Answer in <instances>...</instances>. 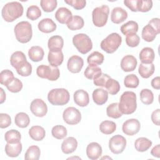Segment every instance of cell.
Segmentation results:
<instances>
[{
    "mask_svg": "<svg viewBox=\"0 0 160 160\" xmlns=\"http://www.w3.org/2000/svg\"><path fill=\"white\" fill-rule=\"evenodd\" d=\"M151 154L152 156L159 158H160V144H157L151 151Z\"/></svg>",
    "mask_w": 160,
    "mask_h": 160,
    "instance_id": "obj_59",
    "label": "cell"
},
{
    "mask_svg": "<svg viewBox=\"0 0 160 160\" xmlns=\"http://www.w3.org/2000/svg\"><path fill=\"white\" fill-rule=\"evenodd\" d=\"M126 42L127 45L131 48L136 47L140 42V38L136 33L128 34L126 38Z\"/></svg>",
    "mask_w": 160,
    "mask_h": 160,
    "instance_id": "obj_50",
    "label": "cell"
},
{
    "mask_svg": "<svg viewBox=\"0 0 160 160\" xmlns=\"http://www.w3.org/2000/svg\"><path fill=\"white\" fill-rule=\"evenodd\" d=\"M155 71L154 64H143L141 63L139 66L138 72L142 78H149L151 76Z\"/></svg>",
    "mask_w": 160,
    "mask_h": 160,
    "instance_id": "obj_28",
    "label": "cell"
},
{
    "mask_svg": "<svg viewBox=\"0 0 160 160\" xmlns=\"http://www.w3.org/2000/svg\"><path fill=\"white\" fill-rule=\"evenodd\" d=\"M140 99L141 102L146 105L151 104L154 101V94L149 89H143L140 92Z\"/></svg>",
    "mask_w": 160,
    "mask_h": 160,
    "instance_id": "obj_41",
    "label": "cell"
},
{
    "mask_svg": "<svg viewBox=\"0 0 160 160\" xmlns=\"http://www.w3.org/2000/svg\"><path fill=\"white\" fill-rule=\"evenodd\" d=\"M138 61L136 58L132 55L124 56L121 61V68L125 72L134 71L137 66Z\"/></svg>",
    "mask_w": 160,
    "mask_h": 160,
    "instance_id": "obj_16",
    "label": "cell"
},
{
    "mask_svg": "<svg viewBox=\"0 0 160 160\" xmlns=\"http://www.w3.org/2000/svg\"><path fill=\"white\" fill-rule=\"evenodd\" d=\"M64 2L71 6L76 10L83 9L86 4L85 0H64Z\"/></svg>",
    "mask_w": 160,
    "mask_h": 160,
    "instance_id": "obj_53",
    "label": "cell"
},
{
    "mask_svg": "<svg viewBox=\"0 0 160 160\" xmlns=\"http://www.w3.org/2000/svg\"><path fill=\"white\" fill-rule=\"evenodd\" d=\"M151 86L155 89H160V78L159 76L155 77L151 81Z\"/></svg>",
    "mask_w": 160,
    "mask_h": 160,
    "instance_id": "obj_58",
    "label": "cell"
},
{
    "mask_svg": "<svg viewBox=\"0 0 160 160\" xmlns=\"http://www.w3.org/2000/svg\"><path fill=\"white\" fill-rule=\"evenodd\" d=\"M21 133L16 129H11L7 131L4 135L5 141L8 143H16L20 142Z\"/></svg>",
    "mask_w": 160,
    "mask_h": 160,
    "instance_id": "obj_37",
    "label": "cell"
},
{
    "mask_svg": "<svg viewBox=\"0 0 160 160\" xmlns=\"http://www.w3.org/2000/svg\"><path fill=\"white\" fill-rule=\"evenodd\" d=\"M56 19L61 24H68L72 18L71 11L66 8H59L55 12Z\"/></svg>",
    "mask_w": 160,
    "mask_h": 160,
    "instance_id": "obj_18",
    "label": "cell"
},
{
    "mask_svg": "<svg viewBox=\"0 0 160 160\" xmlns=\"http://www.w3.org/2000/svg\"><path fill=\"white\" fill-rule=\"evenodd\" d=\"M74 101L79 106L85 107L89 102V97L87 91L79 89L74 93Z\"/></svg>",
    "mask_w": 160,
    "mask_h": 160,
    "instance_id": "obj_19",
    "label": "cell"
},
{
    "mask_svg": "<svg viewBox=\"0 0 160 160\" xmlns=\"http://www.w3.org/2000/svg\"><path fill=\"white\" fill-rule=\"evenodd\" d=\"M78 147V141L74 137L66 138L61 144V150L66 154L73 152Z\"/></svg>",
    "mask_w": 160,
    "mask_h": 160,
    "instance_id": "obj_20",
    "label": "cell"
},
{
    "mask_svg": "<svg viewBox=\"0 0 160 160\" xmlns=\"http://www.w3.org/2000/svg\"><path fill=\"white\" fill-rule=\"evenodd\" d=\"M105 88L108 92L111 95H115L119 91L121 87L118 81L111 78L108 80Z\"/></svg>",
    "mask_w": 160,
    "mask_h": 160,
    "instance_id": "obj_40",
    "label": "cell"
},
{
    "mask_svg": "<svg viewBox=\"0 0 160 160\" xmlns=\"http://www.w3.org/2000/svg\"><path fill=\"white\" fill-rule=\"evenodd\" d=\"M27 62L26 57L22 51H16L10 58V62L12 66L16 69Z\"/></svg>",
    "mask_w": 160,
    "mask_h": 160,
    "instance_id": "obj_22",
    "label": "cell"
},
{
    "mask_svg": "<svg viewBox=\"0 0 160 160\" xmlns=\"http://www.w3.org/2000/svg\"><path fill=\"white\" fill-rule=\"evenodd\" d=\"M14 31L16 39L21 43H27L32 38V26L28 21H21L16 24Z\"/></svg>",
    "mask_w": 160,
    "mask_h": 160,
    "instance_id": "obj_3",
    "label": "cell"
},
{
    "mask_svg": "<svg viewBox=\"0 0 160 160\" xmlns=\"http://www.w3.org/2000/svg\"><path fill=\"white\" fill-rule=\"evenodd\" d=\"M22 151V144L21 142L16 143H8L5 146V152L9 157H18Z\"/></svg>",
    "mask_w": 160,
    "mask_h": 160,
    "instance_id": "obj_25",
    "label": "cell"
},
{
    "mask_svg": "<svg viewBox=\"0 0 160 160\" xmlns=\"http://www.w3.org/2000/svg\"><path fill=\"white\" fill-rule=\"evenodd\" d=\"M102 152L101 145L96 142L89 143L86 148V155L91 160L98 159L101 156Z\"/></svg>",
    "mask_w": 160,
    "mask_h": 160,
    "instance_id": "obj_14",
    "label": "cell"
},
{
    "mask_svg": "<svg viewBox=\"0 0 160 160\" xmlns=\"http://www.w3.org/2000/svg\"><path fill=\"white\" fill-rule=\"evenodd\" d=\"M126 146V139L121 135L113 136L109 141V148L114 154L122 152Z\"/></svg>",
    "mask_w": 160,
    "mask_h": 160,
    "instance_id": "obj_9",
    "label": "cell"
},
{
    "mask_svg": "<svg viewBox=\"0 0 160 160\" xmlns=\"http://www.w3.org/2000/svg\"><path fill=\"white\" fill-rule=\"evenodd\" d=\"M40 31L44 33H50L56 29V23L50 18H44L41 20L38 25Z\"/></svg>",
    "mask_w": 160,
    "mask_h": 160,
    "instance_id": "obj_21",
    "label": "cell"
},
{
    "mask_svg": "<svg viewBox=\"0 0 160 160\" xmlns=\"http://www.w3.org/2000/svg\"><path fill=\"white\" fill-rule=\"evenodd\" d=\"M70 99L69 91L64 88H56L51 89L48 94L49 102L54 106H63L66 104Z\"/></svg>",
    "mask_w": 160,
    "mask_h": 160,
    "instance_id": "obj_4",
    "label": "cell"
},
{
    "mask_svg": "<svg viewBox=\"0 0 160 160\" xmlns=\"http://www.w3.org/2000/svg\"><path fill=\"white\" fill-rule=\"evenodd\" d=\"M29 135L33 140L39 141L44 138L46 132L42 127L40 126H33L29 130Z\"/></svg>",
    "mask_w": 160,
    "mask_h": 160,
    "instance_id": "obj_27",
    "label": "cell"
},
{
    "mask_svg": "<svg viewBox=\"0 0 160 160\" xmlns=\"http://www.w3.org/2000/svg\"><path fill=\"white\" fill-rule=\"evenodd\" d=\"M72 43L78 51L82 54L88 53L92 48V42L91 38L84 33H79L74 36Z\"/></svg>",
    "mask_w": 160,
    "mask_h": 160,
    "instance_id": "obj_6",
    "label": "cell"
},
{
    "mask_svg": "<svg viewBox=\"0 0 160 160\" xmlns=\"http://www.w3.org/2000/svg\"><path fill=\"white\" fill-rule=\"evenodd\" d=\"M57 4L56 0H41L40 1L41 8L46 12H52L57 7Z\"/></svg>",
    "mask_w": 160,
    "mask_h": 160,
    "instance_id": "obj_47",
    "label": "cell"
},
{
    "mask_svg": "<svg viewBox=\"0 0 160 160\" xmlns=\"http://www.w3.org/2000/svg\"><path fill=\"white\" fill-rule=\"evenodd\" d=\"M119 111L124 114H131L137 108L136 95L132 91H125L120 97L118 103Z\"/></svg>",
    "mask_w": 160,
    "mask_h": 160,
    "instance_id": "obj_1",
    "label": "cell"
},
{
    "mask_svg": "<svg viewBox=\"0 0 160 160\" xmlns=\"http://www.w3.org/2000/svg\"><path fill=\"white\" fill-rule=\"evenodd\" d=\"M0 91H1V101H0V103L2 104L6 100V93L4 91L3 89L1 88H0Z\"/></svg>",
    "mask_w": 160,
    "mask_h": 160,
    "instance_id": "obj_60",
    "label": "cell"
},
{
    "mask_svg": "<svg viewBox=\"0 0 160 160\" xmlns=\"http://www.w3.org/2000/svg\"><path fill=\"white\" fill-rule=\"evenodd\" d=\"M41 16V11L39 8L36 5L30 6L26 12L27 18L32 21L38 19Z\"/></svg>",
    "mask_w": 160,
    "mask_h": 160,
    "instance_id": "obj_44",
    "label": "cell"
},
{
    "mask_svg": "<svg viewBox=\"0 0 160 160\" xmlns=\"http://www.w3.org/2000/svg\"><path fill=\"white\" fill-rule=\"evenodd\" d=\"M93 101L98 105L105 104L108 99V92L106 90L101 88H97L92 92Z\"/></svg>",
    "mask_w": 160,
    "mask_h": 160,
    "instance_id": "obj_23",
    "label": "cell"
},
{
    "mask_svg": "<svg viewBox=\"0 0 160 160\" xmlns=\"http://www.w3.org/2000/svg\"><path fill=\"white\" fill-rule=\"evenodd\" d=\"M148 24H149L158 34L160 32V19L158 18H152L149 21Z\"/></svg>",
    "mask_w": 160,
    "mask_h": 160,
    "instance_id": "obj_56",
    "label": "cell"
},
{
    "mask_svg": "<svg viewBox=\"0 0 160 160\" xmlns=\"http://www.w3.org/2000/svg\"><path fill=\"white\" fill-rule=\"evenodd\" d=\"M62 118L65 122L69 125H76L81 120L80 111L74 107L67 108L62 113Z\"/></svg>",
    "mask_w": 160,
    "mask_h": 160,
    "instance_id": "obj_10",
    "label": "cell"
},
{
    "mask_svg": "<svg viewBox=\"0 0 160 160\" xmlns=\"http://www.w3.org/2000/svg\"><path fill=\"white\" fill-rule=\"evenodd\" d=\"M109 78H111V77L107 74L100 72L93 78V83L97 86L105 87L106 84Z\"/></svg>",
    "mask_w": 160,
    "mask_h": 160,
    "instance_id": "obj_48",
    "label": "cell"
},
{
    "mask_svg": "<svg viewBox=\"0 0 160 160\" xmlns=\"http://www.w3.org/2000/svg\"><path fill=\"white\" fill-rule=\"evenodd\" d=\"M124 84L126 88H136L139 84V80L138 76L134 74L127 75L124 79Z\"/></svg>",
    "mask_w": 160,
    "mask_h": 160,
    "instance_id": "obj_43",
    "label": "cell"
},
{
    "mask_svg": "<svg viewBox=\"0 0 160 160\" xmlns=\"http://www.w3.org/2000/svg\"><path fill=\"white\" fill-rule=\"evenodd\" d=\"M16 71L18 74L21 76H29L32 73V66L28 61H27L22 66L16 69Z\"/></svg>",
    "mask_w": 160,
    "mask_h": 160,
    "instance_id": "obj_52",
    "label": "cell"
},
{
    "mask_svg": "<svg viewBox=\"0 0 160 160\" xmlns=\"http://www.w3.org/2000/svg\"><path fill=\"white\" fill-rule=\"evenodd\" d=\"M160 109H157L156 110L154 111L151 114V120L152 122L157 125L159 126L160 124Z\"/></svg>",
    "mask_w": 160,
    "mask_h": 160,
    "instance_id": "obj_57",
    "label": "cell"
},
{
    "mask_svg": "<svg viewBox=\"0 0 160 160\" xmlns=\"http://www.w3.org/2000/svg\"><path fill=\"white\" fill-rule=\"evenodd\" d=\"M41 155V151L38 146L33 145L31 146L27 149L24 159L26 160H38Z\"/></svg>",
    "mask_w": 160,
    "mask_h": 160,
    "instance_id": "obj_34",
    "label": "cell"
},
{
    "mask_svg": "<svg viewBox=\"0 0 160 160\" xmlns=\"http://www.w3.org/2000/svg\"><path fill=\"white\" fill-rule=\"evenodd\" d=\"M152 145V141L144 137L138 138L134 142L135 149L139 152H144L148 150Z\"/></svg>",
    "mask_w": 160,
    "mask_h": 160,
    "instance_id": "obj_29",
    "label": "cell"
},
{
    "mask_svg": "<svg viewBox=\"0 0 160 160\" xmlns=\"http://www.w3.org/2000/svg\"><path fill=\"white\" fill-rule=\"evenodd\" d=\"M11 124V119L9 115L6 113L0 114V128L1 129L9 127Z\"/></svg>",
    "mask_w": 160,
    "mask_h": 160,
    "instance_id": "obj_54",
    "label": "cell"
},
{
    "mask_svg": "<svg viewBox=\"0 0 160 160\" xmlns=\"http://www.w3.org/2000/svg\"><path fill=\"white\" fill-rule=\"evenodd\" d=\"M109 9L107 5H102L94 8L92 12V19L94 25L101 28L106 25L108 21Z\"/></svg>",
    "mask_w": 160,
    "mask_h": 160,
    "instance_id": "obj_7",
    "label": "cell"
},
{
    "mask_svg": "<svg viewBox=\"0 0 160 160\" xmlns=\"http://www.w3.org/2000/svg\"><path fill=\"white\" fill-rule=\"evenodd\" d=\"M23 11V6L20 2L17 1L9 2L3 6L1 15L5 21L10 22L20 18L22 15Z\"/></svg>",
    "mask_w": 160,
    "mask_h": 160,
    "instance_id": "obj_2",
    "label": "cell"
},
{
    "mask_svg": "<svg viewBox=\"0 0 160 160\" xmlns=\"http://www.w3.org/2000/svg\"><path fill=\"white\" fill-rule=\"evenodd\" d=\"M116 129V124L111 121H104L99 125L100 131L105 134H111Z\"/></svg>",
    "mask_w": 160,
    "mask_h": 160,
    "instance_id": "obj_36",
    "label": "cell"
},
{
    "mask_svg": "<svg viewBox=\"0 0 160 160\" xmlns=\"http://www.w3.org/2000/svg\"><path fill=\"white\" fill-rule=\"evenodd\" d=\"M102 72L101 69L96 65L89 64L84 72L85 77L88 79H92L98 74Z\"/></svg>",
    "mask_w": 160,
    "mask_h": 160,
    "instance_id": "obj_46",
    "label": "cell"
},
{
    "mask_svg": "<svg viewBox=\"0 0 160 160\" xmlns=\"http://www.w3.org/2000/svg\"><path fill=\"white\" fill-rule=\"evenodd\" d=\"M14 122L17 126L21 128H25L28 127L30 123V119L29 116L23 112H18L14 118Z\"/></svg>",
    "mask_w": 160,
    "mask_h": 160,
    "instance_id": "obj_31",
    "label": "cell"
},
{
    "mask_svg": "<svg viewBox=\"0 0 160 160\" xmlns=\"http://www.w3.org/2000/svg\"><path fill=\"white\" fill-rule=\"evenodd\" d=\"M141 128L139 121L136 119H129L126 120L122 124V132L128 136H133L137 134Z\"/></svg>",
    "mask_w": 160,
    "mask_h": 160,
    "instance_id": "obj_12",
    "label": "cell"
},
{
    "mask_svg": "<svg viewBox=\"0 0 160 160\" xmlns=\"http://www.w3.org/2000/svg\"><path fill=\"white\" fill-rule=\"evenodd\" d=\"M29 59L33 62H39L42 60L44 55L43 49L39 46H32L28 51Z\"/></svg>",
    "mask_w": 160,
    "mask_h": 160,
    "instance_id": "obj_26",
    "label": "cell"
},
{
    "mask_svg": "<svg viewBox=\"0 0 160 160\" xmlns=\"http://www.w3.org/2000/svg\"><path fill=\"white\" fill-rule=\"evenodd\" d=\"M14 78L13 72L9 69L2 70L0 73V82L5 86H7Z\"/></svg>",
    "mask_w": 160,
    "mask_h": 160,
    "instance_id": "obj_45",
    "label": "cell"
},
{
    "mask_svg": "<svg viewBox=\"0 0 160 160\" xmlns=\"http://www.w3.org/2000/svg\"><path fill=\"white\" fill-rule=\"evenodd\" d=\"M128 18V12L121 7L114 8L111 13V20L114 24H120Z\"/></svg>",
    "mask_w": 160,
    "mask_h": 160,
    "instance_id": "obj_17",
    "label": "cell"
},
{
    "mask_svg": "<svg viewBox=\"0 0 160 160\" xmlns=\"http://www.w3.org/2000/svg\"><path fill=\"white\" fill-rule=\"evenodd\" d=\"M158 34L155 30L149 25H146L142 30V38L146 42H152L154 40Z\"/></svg>",
    "mask_w": 160,
    "mask_h": 160,
    "instance_id": "obj_32",
    "label": "cell"
},
{
    "mask_svg": "<svg viewBox=\"0 0 160 160\" xmlns=\"http://www.w3.org/2000/svg\"><path fill=\"white\" fill-rule=\"evenodd\" d=\"M104 57L103 54L98 51H94L87 58V62L89 64L100 65L104 61Z\"/></svg>",
    "mask_w": 160,
    "mask_h": 160,
    "instance_id": "obj_38",
    "label": "cell"
},
{
    "mask_svg": "<svg viewBox=\"0 0 160 160\" xmlns=\"http://www.w3.org/2000/svg\"><path fill=\"white\" fill-rule=\"evenodd\" d=\"M22 86L23 85L22 82L18 78H14L13 80L6 86V88L10 92L16 93L21 91Z\"/></svg>",
    "mask_w": 160,
    "mask_h": 160,
    "instance_id": "obj_49",
    "label": "cell"
},
{
    "mask_svg": "<svg viewBox=\"0 0 160 160\" xmlns=\"http://www.w3.org/2000/svg\"><path fill=\"white\" fill-rule=\"evenodd\" d=\"M155 54L154 50L149 47H145L139 52V59L141 63L151 64L154 60Z\"/></svg>",
    "mask_w": 160,
    "mask_h": 160,
    "instance_id": "obj_24",
    "label": "cell"
},
{
    "mask_svg": "<svg viewBox=\"0 0 160 160\" xmlns=\"http://www.w3.org/2000/svg\"><path fill=\"white\" fill-rule=\"evenodd\" d=\"M52 136L58 139H64L68 134L66 128L61 125H56L52 127L51 130Z\"/></svg>",
    "mask_w": 160,
    "mask_h": 160,
    "instance_id": "obj_42",
    "label": "cell"
},
{
    "mask_svg": "<svg viewBox=\"0 0 160 160\" xmlns=\"http://www.w3.org/2000/svg\"><path fill=\"white\" fill-rule=\"evenodd\" d=\"M31 112L37 117H44L48 112V106L41 99H34L30 105Z\"/></svg>",
    "mask_w": 160,
    "mask_h": 160,
    "instance_id": "obj_11",
    "label": "cell"
},
{
    "mask_svg": "<svg viewBox=\"0 0 160 160\" xmlns=\"http://www.w3.org/2000/svg\"><path fill=\"white\" fill-rule=\"evenodd\" d=\"M84 65L83 59L77 55L70 57L68 61V69L72 73H78L81 71Z\"/></svg>",
    "mask_w": 160,
    "mask_h": 160,
    "instance_id": "obj_13",
    "label": "cell"
},
{
    "mask_svg": "<svg viewBox=\"0 0 160 160\" xmlns=\"http://www.w3.org/2000/svg\"><path fill=\"white\" fill-rule=\"evenodd\" d=\"M64 40L60 36H53L51 37L48 42V46L49 50H61L63 48Z\"/></svg>",
    "mask_w": 160,
    "mask_h": 160,
    "instance_id": "obj_30",
    "label": "cell"
},
{
    "mask_svg": "<svg viewBox=\"0 0 160 160\" xmlns=\"http://www.w3.org/2000/svg\"><path fill=\"white\" fill-rule=\"evenodd\" d=\"M152 1L151 0H138V10L142 12H146L151 9Z\"/></svg>",
    "mask_w": 160,
    "mask_h": 160,
    "instance_id": "obj_51",
    "label": "cell"
},
{
    "mask_svg": "<svg viewBox=\"0 0 160 160\" xmlns=\"http://www.w3.org/2000/svg\"><path fill=\"white\" fill-rule=\"evenodd\" d=\"M84 21L82 17L79 16H74L69 22L67 24L68 28L71 31L78 30L83 28Z\"/></svg>",
    "mask_w": 160,
    "mask_h": 160,
    "instance_id": "obj_35",
    "label": "cell"
},
{
    "mask_svg": "<svg viewBox=\"0 0 160 160\" xmlns=\"http://www.w3.org/2000/svg\"><path fill=\"white\" fill-rule=\"evenodd\" d=\"M138 24L136 21H129L121 26V31L124 35L127 36L129 34L136 33L138 31Z\"/></svg>",
    "mask_w": 160,
    "mask_h": 160,
    "instance_id": "obj_33",
    "label": "cell"
},
{
    "mask_svg": "<svg viewBox=\"0 0 160 160\" xmlns=\"http://www.w3.org/2000/svg\"><path fill=\"white\" fill-rule=\"evenodd\" d=\"M36 74L38 77L47 79L49 81H56L60 76V71L58 67L51 65H40L36 69Z\"/></svg>",
    "mask_w": 160,
    "mask_h": 160,
    "instance_id": "obj_8",
    "label": "cell"
},
{
    "mask_svg": "<svg viewBox=\"0 0 160 160\" xmlns=\"http://www.w3.org/2000/svg\"><path fill=\"white\" fill-rule=\"evenodd\" d=\"M122 42L121 36L116 32H112L109 34L104 39L100 44L102 50L108 54L114 52L120 46Z\"/></svg>",
    "mask_w": 160,
    "mask_h": 160,
    "instance_id": "obj_5",
    "label": "cell"
},
{
    "mask_svg": "<svg viewBox=\"0 0 160 160\" xmlns=\"http://www.w3.org/2000/svg\"><path fill=\"white\" fill-rule=\"evenodd\" d=\"M106 114L108 117L113 119H118L121 117L122 114L119 109L118 102L109 104L106 108Z\"/></svg>",
    "mask_w": 160,
    "mask_h": 160,
    "instance_id": "obj_39",
    "label": "cell"
},
{
    "mask_svg": "<svg viewBox=\"0 0 160 160\" xmlns=\"http://www.w3.org/2000/svg\"><path fill=\"white\" fill-rule=\"evenodd\" d=\"M138 0H125V1H124V4L131 11L137 12V11H138Z\"/></svg>",
    "mask_w": 160,
    "mask_h": 160,
    "instance_id": "obj_55",
    "label": "cell"
},
{
    "mask_svg": "<svg viewBox=\"0 0 160 160\" xmlns=\"http://www.w3.org/2000/svg\"><path fill=\"white\" fill-rule=\"evenodd\" d=\"M48 60L50 65L55 67L60 66L64 60L63 53L60 49L49 50L48 56Z\"/></svg>",
    "mask_w": 160,
    "mask_h": 160,
    "instance_id": "obj_15",
    "label": "cell"
}]
</instances>
